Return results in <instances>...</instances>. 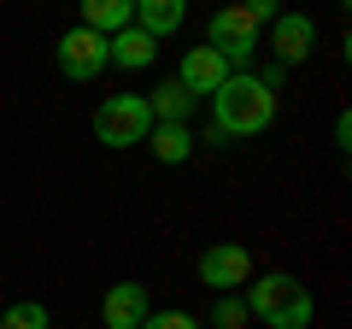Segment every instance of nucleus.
Masks as SVG:
<instances>
[{
    "label": "nucleus",
    "mask_w": 352,
    "mask_h": 329,
    "mask_svg": "<svg viewBox=\"0 0 352 329\" xmlns=\"http://www.w3.org/2000/svg\"><path fill=\"white\" fill-rule=\"evenodd\" d=\"M147 112H153V124H188L194 118V94L170 76V83H159V89L147 94Z\"/></svg>",
    "instance_id": "obj_13"
},
{
    "label": "nucleus",
    "mask_w": 352,
    "mask_h": 329,
    "mask_svg": "<svg viewBox=\"0 0 352 329\" xmlns=\"http://www.w3.org/2000/svg\"><path fill=\"white\" fill-rule=\"evenodd\" d=\"M252 317H247V306H241V294H217V306H212V329H247Z\"/></svg>",
    "instance_id": "obj_16"
},
{
    "label": "nucleus",
    "mask_w": 352,
    "mask_h": 329,
    "mask_svg": "<svg viewBox=\"0 0 352 329\" xmlns=\"http://www.w3.org/2000/svg\"><path fill=\"white\" fill-rule=\"evenodd\" d=\"M194 270H200V282L212 294H241L252 282V253H247V247H235V241H217V247H206V253H200V265H194Z\"/></svg>",
    "instance_id": "obj_5"
},
{
    "label": "nucleus",
    "mask_w": 352,
    "mask_h": 329,
    "mask_svg": "<svg viewBox=\"0 0 352 329\" xmlns=\"http://www.w3.org/2000/svg\"><path fill=\"white\" fill-rule=\"evenodd\" d=\"M176 83L200 100V94H217L229 83V65H223V53H212V47H188L182 53V65H176Z\"/></svg>",
    "instance_id": "obj_9"
},
{
    "label": "nucleus",
    "mask_w": 352,
    "mask_h": 329,
    "mask_svg": "<svg viewBox=\"0 0 352 329\" xmlns=\"http://www.w3.org/2000/svg\"><path fill=\"white\" fill-rule=\"evenodd\" d=\"M147 282H112L106 288V300H100V323L106 329H141L147 323Z\"/></svg>",
    "instance_id": "obj_8"
},
{
    "label": "nucleus",
    "mask_w": 352,
    "mask_h": 329,
    "mask_svg": "<svg viewBox=\"0 0 352 329\" xmlns=\"http://www.w3.org/2000/svg\"><path fill=\"white\" fill-rule=\"evenodd\" d=\"M147 147H153V159H159V164H182L194 153V129L188 124H153Z\"/></svg>",
    "instance_id": "obj_14"
},
{
    "label": "nucleus",
    "mask_w": 352,
    "mask_h": 329,
    "mask_svg": "<svg viewBox=\"0 0 352 329\" xmlns=\"http://www.w3.org/2000/svg\"><path fill=\"white\" fill-rule=\"evenodd\" d=\"M112 65V53H106V36H94V30H65L59 36V71L71 76V83H94V76Z\"/></svg>",
    "instance_id": "obj_6"
},
{
    "label": "nucleus",
    "mask_w": 352,
    "mask_h": 329,
    "mask_svg": "<svg viewBox=\"0 0 352 329\" xmlns=\"http://www.w3.org/2000/svg\"><path fill=\"white\" fill-rule=\"evenodd\" d=\"M206 47L223 53L229 71H241V65L258 53V24L247 18V6H217L212 24H206Z\"/></svg>",
    "instance_id": "obj_4"
},
{
    "label": "nucleus",
    "mask_w": 352,
    "mask_h": 329,
    "mask_svg": "<svg viewBox=\"0 0 352 329\" xmlns=\"http://www.w3.org/2000/svg\"><path fill=\"white\" fill-rule=\"evenodd\" d=\"M141 329H200V317H188V312H147Z\"/></svg>",
    "instance_id": "obj_17"
},
{
    "label": "nucleus",
    "mask_w": 352,
    "mask_h": 329,
    "mask_svg": "<svg viewBox=\"0 0 352 329\" xmlns=\"http://www.w3.org/2000/svg\"><path fill=\"white\" fill-rule=\"evenodd\" d=\"M276 124V94L264 89L252 71H229V83L212 94V129L217 141H247Z\"/></svg>",
    "instance_id": "obj_1"
},
{
    "label": "nucleus",
    "mask_w": 352,
    "mask_h": 329,
    "mask_svg": "<svg viewBox=\"0 0 352 329\" xmlns=\"http://www.w3.org/2000/svg\"><path fill=\"white\" fill-rule=\"evenodd\" d=\"M241 306H247V317H258L264 329H311V317H317L311 288H305L300 277H288V270H270V277L247 282Z\"/></svg>",
    "instance_id": "obj_2"
},
{
    "label": "nucleus",
    "mask_w": 352,
    "mask_h": 329,
    "mask_svg": "<svg viewBox=\"0 0 352 329\" xmlns=\"http://www.w3.org/2000/svg\"><path fill=\"white\" fill-rule=\"evenodd\" d=\"M135 24V0H88L82 6V30H94V36H106L112 41L118 30H129Z\"/></svg>",
    "instance_id": "obj_12"
},
{
    "label": "nucleus",
    "mask_w": 352,
    "mask_h": 329,
    "mask_svg": "<svg viewBox=\"0 0 352 329\" xmlns=\"http://www.w3.org/2000/svg\"><path fill=\"white\" fill-rule=\"evenodd\" d=\"M182 18H188V6L182 0H135V30L141 36H176L182 30Z\"/></svg>",
    "instance_id": "obj_11"
},
{
    "label": "nucleus",
    "mask_w": 352,
    "mask_h": 329,
    "mask_svg": "<svg viewBox=\"0 0 352 329\" xmlns=\"http://www.w3.org/2000/svg\"><path fill=\"white\" fill-rule=\"evenodd\" d=\"M346 136H352V118L340 112V118H335V147H340V153H346Z\"/></svg>",
    "instance_id": "obj_18"
},
{
    "label": "nucleus",
    "mask_w": 352,
    "mask_h": 329,
    "mask_svg": "<svg viewBox=\"0 0 352 329\" xmlns=\"http://www.w3.org/2000/svg\"><path fill=\"white\" fill-rule=\"evenodd\" d=\"M0 329H53V317H47L41 300H12L0 312Z\"/></svg>",
    "instance_id": "obj_15"
},
{
    "label": "nucleus",
    "mask_w": 352,
    "mask_h": 329,
    "mask_svg": "<svg viewBox=\"0 0 352 329\" xmlns=\"http://www.w3.org/2000/svg\"><path fill=\"white\" fill-rule=\"evenodd\" d=\"M106 53H112V65H118V71H147V65L159 59V41H153V36H141V30L129 24V30H118V36L106 41Z\"/></svg>",
    "instance_id": "obj_10"
},
{
    "label": "nucleus",
    "mask_w": 352,
    "mask_h": 329,
    "mask_svg": "<svg viewBox=\"0 0 352 329\" xmlns=\"http://www.w3.org/2000/svg\"><path fill=\"white\" fill-rule=\"evenodd\" d=\"M317 47V24L305 12H276V24H270V53H276V65L288 71V65H305Z\"/></svg>",
    "instance_id": "obj_7"
},
{
    "label": "nucleus",
    "mask_w": 352,
    "mask_h": 329,
    "mask_svg": "<svg viewBox=\"0 0 352 329\" xmlns=\"http://www.w3.org/2000/svg\"><path fill=\"white\" fill-rule=\"evenodd\" d=\"M153 136V112L147 94H106L94 106V141L100 147H135V141Z\"/></svg>",
    "instance_id": "obj_3"
}]
</instances>
